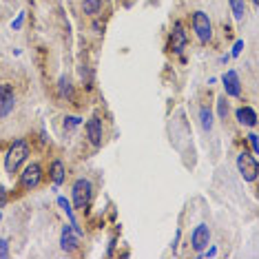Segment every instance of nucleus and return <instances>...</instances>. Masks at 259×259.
I'll return each instance as SVG.
<instances>
[{"instance_id":"nucleus-1","label":"nucleus","mask_w":259,"mask_h":259,"mask_svg":"<svg viewBox=\"0 0 259 259\" xmlns=\"http://www.w3.org/2000/svg\"><path fill=\"white\" fill-rule=\"evenodd\" d=\"M29 157V144L27 139H16V142L9 146L7 155H4V168H7V173H16L20 168V164L24 162V159Z\"/></svg>"},{"instance_id":"nucleus-2","label":"nucleus","mask_w":259,"mask_h":259,"mask_svg":"<svg viewBox=\"0 0 259 259\" xmlns=\"http://www.w3.org/2000/svg\"><path fill=\"white\" fill-rule=\"evenodd\" d=\"M193 31H195V36H197V40L202 44L211 42V38H213V24H211L208 13H204V11H195V13H193Z\"/></svg>"},{"instance_id":"nucleus-3","label":"nucleus","mask_w":259,"mask_h":259,"mask_svg":"<svg viewBox=\"0 0 259 259\" xmlns=\"http://www.w3.org/2000/svg\"><path fill=\"white\" fill-rule=\"evenodd\" d=\"M93 195V186L87 177H80L73 184V206L76 208H87Z\"/></svg>"},{"instance_id":"nucleus-4","label":"nucleus","mask_w":259,"mask_h":259,"mask_svg":"<svg viewBox=\"0 0 259 259\" xmlns=\"http://www.w3.org/2000/svg\"><path fill=\"white\" fill-rule=\"evenodd\" d=\"M237 171L246 182H255L257 175H259V164L257 159L248 153H239L237 155Z\"/></svg>"},{"instance_id":"nucleus-5","label":"nucleus","mask_w":259,"mask_h":259,"mask_svg":"<svg viewBox=\"0 0 259 259\" xmlns=\"http://www.w3.org/2000/svg\"><path fill=\"white\" fill-rule=\"evenodd\" d=\"M40 179H42V168H40L38 162H31L24 166L22 173H20V186H22L24 191H33V188H38Z\"/></svg>"},{"instance_id":"nucleus-6","label":"nucleus","mask_w":259,"mask_h":259,"mask_svg":"<svg viewBox=\"0 0 259 259\" xmlns=\"http://www.w3.org/2000/svg\"><path fill=\"white\" fill-rule=\"evenodd\" d=\"M16 107V93L11 84H0V118H7Z\"/></svg>"},{"instance_id":"nucleus-7","label":"nucleus","mask_w":259,"mask_h":259,"mask_svg":"<svg viewBox=\"0 0 259 259\" xmlns=\"http://www.w3.org/2000/svg\"><path fill=\"white\" fill-rule=\"evenodd\" d=\"M211 244V231H208L206 224H199V226H195V231H193L191 235V246L195 253H202L204 248Z\"/></svg>"},{"instance_id":"nucleus-8","label":"nucleus","mask_w":259,"mask_h":259,"mask_svg":"<svg viewBox=\"0 0 259 259\" xmlns=\"http://www.w3.org/2000/svg\"><path fill=\"white\" fill-rule=\"evenodd\" d=\"M184 47H186V31H184L182 22H175L171 31V40H168V49L173 53H182Z\"/></svg>"},{"instance_id":"nucleus-9","label":"nucleus","mask_w":259,"mask_h":259,"mask_svg":"<svg viewBox=\"0 0 259 259\" xmlns=\"http://www.w3.org/2000/svg\"><path fill=\"white\" fill-rule=\"evenodd\" d=\"M222 82H224V91H226V96L231 98H239L242 96V82H239V76L237 71H226L222 76Z\"/></svg>"},{"instance_id":"nucleus-10","label":"nucleus","mask_w":259,"mask_h":259,"mask_svg":"<svg viewBox=\"0 0 259 259\" xmlns=\"http://www.w3.org/2000/svg\"><path fill=\"white\" fill-rule=\"evenodd\" d=\"M78 242H80V237L76 235L71 224H69V226H62V233H60V246H62V251H69V253L76 251Z\"/></svg>"},{"instance_id":"nucleus-11","label":"nucleus","mask_w":259,"mask_h":259,"mask_svg":"<svg viewBox=\"0 0 259 259\" xmlns=\"http://www.w3.org/2000/svg\"><path fill=\"white\" fill-rule=\"evenodd\" d=\"M87 137L96 148L102 146V122L98 118H91L87 122Z\"/></svg>"},{"instance_id":"nucleus-12","label":"nucleus","mask_w":259,"mask_h":259,"mask_svg":"<svg viewBox=\"0 0 259 259\" xmlns=\"http://www.w3.org/2000/svg\"><path fill=\"white\" fill-rule=\"evenodd\" d=\"M235 118L239 124H244V127H257V113L253 107H239L235 111Z\"/></svg>"},{"instance_id":"nucleus-13","label":"nucleus","mask_w":259,"mask_h":259,"mask_svg":"<svg viewBox=\"0 0 259 259\" xmlns=\"http://www.w3.org/2000/svg\"><path fill=\"white\" fill-rule=\"evenodd\" d=\"M58 204H60V208H62V211L67 213V217H69V224H71V226H73V231H76V235H78V237H82V231H80V226H78V222H76V215H73L71 202H69L67 197H58Z\"/></svg>"},{"instance_id":"nucleus-14","label":"nucleus","mask_w":259,"mask_h":259,"mask_svg":"<svg viewBox=\"0 0 259 259\" xmlns=\"http://www.w3.org/2000/svg\"><path fill=\"white\" fill-rule=\"evenodd\" d=\"M51 179L56 186H60V184L64 182V164L60 162V159H53L51 162Z\"/></svg>"},{"instance_id":"nucleus-15","label":"nucleus","mask_w":259,"mask_h":259,"mask_svg":"<svg viewBox=\"0 0 259 259\" xmlns=\"http://www.w3.org/2000/svg\"><path fill=\"white\" fill-rule=\"evenodd\" d=\"M228 4H231V11L235 20L246 18V0H228Z\"/></svg>"},{"instance_id":"nucleus-16","label":"nucleus","mask_w":259,"mask_h":259,"mask_svg":"<svg viewBox=\"0 0 259 259\" xmlns=\"http://www.w3.org/2000/svg\"><path fill=\"white\" fill-rule=\"evenodd\" d=\"M58 96L60 98H67V100H71L73 98V87H71V80L69 78H60V82H58Z\"/></svg>"},{"instance_id":"nucleus-17","label":"nucleus","mask_w":259,"mask_h":259,"mask_svg":"<svg viewBox=\"0 0 259 259\" xmlns=\"http://www.w3.org/2000/svg\"><path fill=\"white\" fill-rule=\"evenodd\" d=\"M199 122H202V129L204 131H211L213 129V111L208 107H202L199 109Z\"/></svg>"},{"instance_id":"nucleus-18","label":"nucleus","mask_w":259,"mask_h":259,"mask_svg":"<svg viewBox=\"0 0 259 259\" xmlns=\"http://www.w3.org/2000/svg\"><path fill=\"white\" fill-rule=\"evenodd\" d=\"M82 9L87 16H98V13L102 11V0H84Z\"/></svg>"},{"instance_id":"nucleus-19","label":"nucleus","mask_w":259,"mask_h":259,"mask_svg":"<svg viewBox=\"0 0 259 259\" xmlns=\"http://www.w3.org/2000/svg\"><path fill=\"white\" fill-rule=\"evenodd\" d=\"M82 124V118H78V116H67L64 118V131H73L76 127H80Z\"/></svg>"},{"instance_id":"nucleus-20","label":"nucleus","mask_w":259,"mask_h":259,"mask_svg":"<svg viewBox=\"0 0 259 259\" xmlns=\"http://www.w3.org/2000/svg\"><path fill=\"white\" fill-rule=\"evenodd\" d=\"M217 111H219V118L226 120V116H228V102H226V98H219L217 100Z\"/></svg>"},{"instance_id":"nucleus-21","label":"nucleus","mask_w":259,"mask_h":259,"mask_svg":"<svg viewBox=\"0 0 259 259\" xmlns=\"http://www.w3.org/2000/svg\"><path fill=\"white\" fill-rule=\"evenodd\" d=\"M9 255V242L7 239H0V259H4Z\"/></svg>"},{"instance_id":"nucleus-22","label":"nucleus","mask_w":259,"mask_h":259,"mask_svg":"<svg viewBox=\"0 0 259 259\" xmlns=\"http://www.w3.org/2000/svg\"><path fill=\"white\" fill-rule=\"evenodd\" d=\"M22 22H24V11H20V13H18V18L11 22V29H13V31H18V29L22 27Z\"/></svg>"},{"instance_id":"nucleus-23","label":"nucleus","mask_w":259,"mask_h":259,"mask_svg":"<svg viewBox=\"0 0 259 259\" xmlns=\"http://www.w3.org/2000/svg\"><path fill=\"white\" fill-rule=\"evenodd\" d=\"M248 142H251V146H253V153H259V139H257V135L255 133H251V135H248Z\"/></svg>"},{"instance_id":"nucleus-24","label":"nucleus","mask_w":259,"mask_h":259,"mask_svg":"<svg viewBox=\"0 0 259 259\" xmlns=\"http://www.w3.org/2000/svg\"><path fill=\"white\" fill-rule=\"evenodd\" d=\"M242 49H244V40H237L235 47H233V51H231V58H237L239 53H242Z\"/></svg>"},{"instance_id":"nucleus-25","label":"nucleus","mask_w":259,"mask_h":259,"mask_svg":"<svg viewBox=\"0 0 259 259\" xmlns=\"http://www.w3.org/2000/svg\"><path fill=\"white\" fill-rule=\"evenodd\" d=\"M206 248H208V246H206ZM197 255H199V257H215V255H217V248L211 246L208 251H202V253H197Z\"/></svg>"},{"instance_id":"nucleus-26","label":"nucleus","mask_w":259,"mask_h":259,"mask_svg":"<svg viewBox=\"0 0 259 259\" xmlns=\"http://www.w3.org/2000/svg\"><path fill=\"white\" fill-rule=\"evenodd\" d=\"M4 199H7V195H4V188H0V206H4Z\"/></svg>"},{"instance_id":"nucleus-27","label":"nucleus","mask_w":259,"mask_h":259,"mask_svg":"<svg viewBox=\"0 0 259 259\" xmlns=\"http://www.w3.org/2000/svg\"><path fill=\"white\" fill-rule=\"evenodd\" d=\"M253 2H255V4H257V2H259V0H253Z\"/></svg>"},{"instance_id":"nucleus-28","label":"nucleus","mask_w":259,"mask_h":259,"mask_svg":"<svg viewBox=\"0 0 259 259\" xmlns=\"http://www.w3.org/2000/svg\"><path fill=\"white\" fill-rule=\"evenodd\" d=\"M0 219H2V213H0Z\"/></svg>"}]
</instances>
